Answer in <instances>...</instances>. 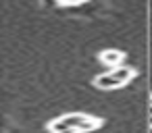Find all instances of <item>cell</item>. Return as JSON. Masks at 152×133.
Segmentation results:
<instances>
[{"instance_id":"1","label":"cell","mask_w":152,"mask_h":133,"mask_svg":"<svg viewBox=\"0 0 152 133\" xmlns=\"http://www.w3.org/2000/svg\"><path fill=\"white\" fill-rule=\"evenodd\" d=\"M100 123L92 116H83V114H69L58 118L54 125H50L52 131L56 133H83V131H92L96 129Z\"/></svg>"},{"instance_id":"2","label":"cell","mask_w":152,"mask_h":133,"mask_svg":"<svg viewBox=\"0 0 152 133\" xmlns=\"http://www.w3.org/2000/svg\"><path fill=\"white\" fill-rule=\"evenodd\" d=\"M131 77H133V69H129V67H119V69H115V71H110V73L98 77L96 83H98L100 87H117V85L127 83Z\"/></svg>"},{"instance_id":"3","label":"cell","mask_w":152,"mask_h":133,"mask_svg":"<svg viewBox=\"0 0 152 133\" xmlns=\"http://www.w3.org/2000/svg\"><path fill=\"white\" fill-rule=\"evenodd\" d=\"M102 60L113 67V65H117V63L121 60V54H119V52H108V54H102Z\"/></svg>"}]
</instances>
